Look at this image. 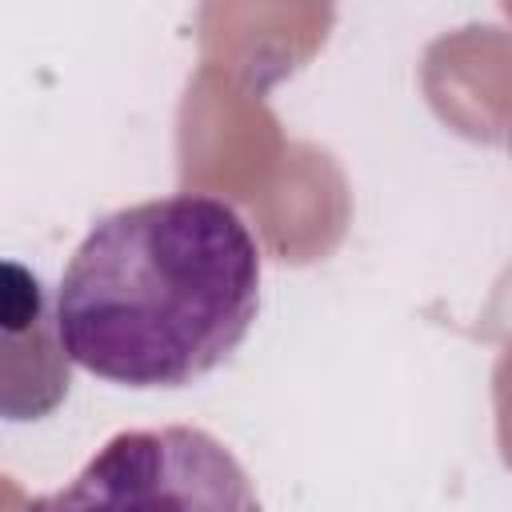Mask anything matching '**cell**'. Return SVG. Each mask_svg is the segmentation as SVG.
<instances>
[{
    "instance_id": "2",
    "label": "cell",
    "mask_w": 512,
    "mask_h": 512,
    "mask_svg": "<svg viewBox=\"0 0 512 512\" xmlns=\"http://www.w3.org/2000/svg\"><path fill=\"white\" fill-rule=\"evenodd\" d=\"M28 512H264L244 464L192 424L116 432Z\"/></svg>"
},
{
    "instance_id": "1",
    "label": "cell",
    "mask_w": 512,
    "mask_h": 512,
    "mask_svg": "<svg viewBox=\"0 0 512 512\" xmlns=\"http://www.w3.org/2000/svg\"><path fill=\"white\" fill-rule=\"evenodd\" d=\"M260 312V248L220 196L176 192L88 228L56 288L60 352L124 388H184Z\"/></svg>"
}]
</instances>
